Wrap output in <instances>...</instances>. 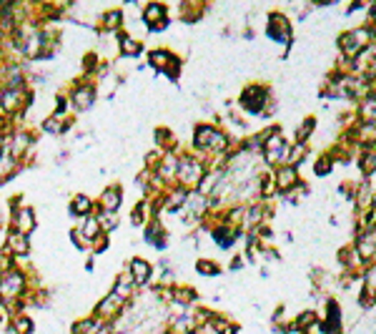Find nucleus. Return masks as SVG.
<instances>
[{"mask_svg":"<svg viewBox=\"0 0 376 334\" xmlns=\"http://www.w3.org/2000/svg\"><path fill=\"white\" fill-rule=\"evenodd\" d=\"M179 168H181V179L188 181V184H196V181L201 179V166H196L193 159H183Z\"/></svg>","mask_w":376,"mask_h":334,"instance_id":"obj_1","label":"nucleus"},{"mask_svg":"<svg viewBox=\"0 0 376 334\" xmlns=\"http://www.w3.org/2000/svg\"><path fill=\"white\" fill-rule=\"evenodd\" d=\"M131 272H133V279H136V284H144L146 279H148V264L141 262V259H136V262L131 264Z\"/></svg>","mask_w":376,"mask_h":334,"instance_id":"obj_2","label":"nucleus"},{"mask_svg":"<svg viewBox=\"0 0 376 334\" xmlns=\"http://www.w3.org/2000/svg\"><path fill=\"white\" fill-rule=\"evenodd\" d=\"M15 227H18V234H25V232H30L33 229V214H30L28 209L25 211H18V216H15Z\"/></svg>","mask_w":376,"mask_h":334,"instance_id":"obj_3","label":"nucleus"},{"mask_svg":"<svg viewBox=\"0 0 376 334\" xmlns=\"http://www.w3.org/2000/svg\"><path fill=\"white\" fill-rule=\"evenodd\" d=\"M358 251H361V257H369L374 254V232L369 229V234L366 236H361V241H358Z\"/></svg>","mask_w":376,"mask_h":334,"instance_id":"obj_4","label":"nucleus"},{"mask_svg":"<svg viewBox=\"0 0 376 334\" xmlns=\"http://www.w3.org/2000/svg\"><path fill=\"white\" fill-rule=\"evenodd\" d=\"M118 199H120L118 189H108L106 194H103V206H106L108 211H113L116 206H118Z\"/></svg>","mask_w":376,"mask_h":334,"instance_id":"obj_5","label":"nucleus"},{"mask_svg":"<svg viewBox=\"0 0 376 334\" xmlns=\"http://www.w3.org/2000/svg\"><path fill=\"white\" fill-rule=\"evenodd\" d=\"M11 249L13 251H25V249H28V241H25L23 234H13V236H11Z\"/></svg>","mask_w":376,"mask_h":334,"instance_id":"obj_6","label":"nucleus"},{"mask_svg":"<svg viewBox=\"0 0 376 334\" xmlns=\"http://www.w3.org/2000/svg\"><path fill=\"white\" fill-rule=\"evenodd\" d=\"M90 98H93V93H90V91L81 88V91L76 93V103H78L81 108H88V106H90Z\"/></svg>","mask_w":376,"mask_h":334,"instance_id":"obj_7","label":"nucleus"},{"mask_svg":"<svg viewBox=\"0 0 376 334\" xmlns=\"http://www.w3.org/2000/svg\"><path fill=\"white\" fill-rule=\"evenodd\" d=\"M90 209V201L85 196H78L76 199V203H73V211H76V214H83V211H88Z\"/></svg>","mask_w":376,"mask_h":334,"instance_id":"obj_8","label":"nucleus"},{"mask_svg":"<svg viewBox=\"0 0 376 334\" xmlns=\"http://www.w3.org/2000/svg\"><path fill=\"white\" fill-rule=\"evenodd\" d=\"M279 184L281 186H291L293 184V179H296V171H293V168H288V171H281L279 173Z\"/></svg>","mask_w":376,"mask_h":334,"instance_id":"obj_9","label":"nucleus"}]
</instances>
